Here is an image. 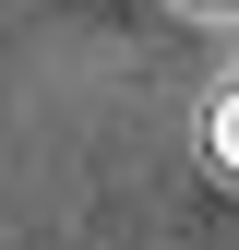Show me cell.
Returning <instances> with one entry per match:
<instances>
[{
    "mask_svg": "<svg viewBox=\"0 0 239 250\" xmlns=\"http://www.w3.org/2000/svg\"><path fill=\"white\" fill-rule=\"evenodd\" d=\"M203 155L239 179V83H215V107H203Z\"/></svg>",
    "mask_w": 239,
    "mask_h": 250,
    "instance_id": "6da1fadb",
    "label": "cell"
}]
</instances>
